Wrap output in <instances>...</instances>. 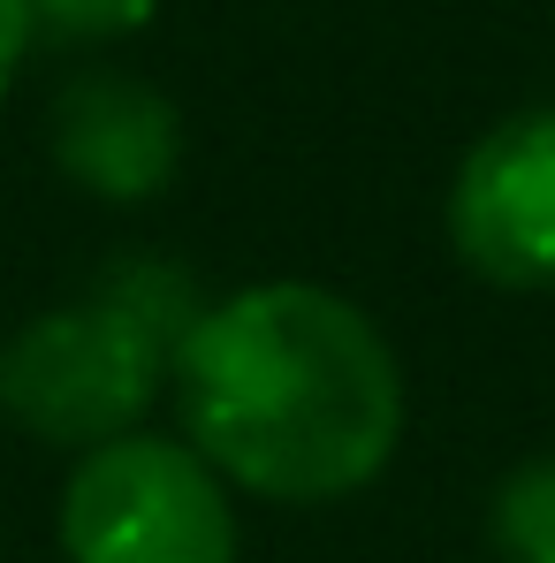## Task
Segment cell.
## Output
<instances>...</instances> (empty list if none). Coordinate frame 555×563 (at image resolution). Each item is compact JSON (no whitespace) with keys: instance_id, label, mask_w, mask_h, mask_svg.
Here are the masks:
<instances>
[{"instance_id":"6","label":"cell","mask_w":555,"mask_h":563,"mask_svg":"<svg viewBox=\"0 0 555 563\" xmlns=\"http://www.w3.org/2000/svg\"><path fill=\"white\" fill-rule=\"evenodd\" d=\"M487 541L502 563H555V457H525L495 479Z\"/></svg>"},{"instance_id":"7","label":"cell","mask_w":555,"mask_h":563,"mask_svg":"<svg viewBox=\"0 0 555 563\" xmlns=\"http://www.w3.org/2000/svg\"><path fill=\"white\" fill-rule=\"evenodd\" d=\"M160 15V0H31V23L54 38H130Z\"/></svg>"},{"instance_id":"2","label":"cell","mask_w":555,"mask_h":563,"mask_svg":"<svg viewBox=\"0 0 555 563\" xmlns=\"http://www.w3.org/2000/svg\"><path fill=\"white\" fill-rule=\"evenodd\" d=\"M206 297L168 260H122L99 275L92 297L23 320L0 351V411L54 442V450H107L137 434L160 380L176 374Z\"/></svg>"},{"instance_id":"3","label":"cell","mask_w":555,"mask_h":563,"mask_svg":"<svg viewBox=\"0 0 555 563\" xmlns=\"http://www.w3.org/2000/svg\"><path fill=\"white\" fill-rule=\"evenodd\" d=\"M69 563H236V510L190 442L122 434L62 487Z\"/></svg>"},{"instance_id":"1","label":"cell","mask_w":555,"mask_h":563,"mask_svg":"<svg viewBox=\"0 0 555 563\" xmlns=\"http://www.w3.org/2000/svg\"><path fill=\"white\" fill-rule=\"evenodd\" d=\"M184 434L221 487L267 503L366 495L403 442V374L343 289L252 282L176 351Z\"/></svg>"},{"instance_id":"5","label":"cell","mask_w":555,"mask_h":563,"mask_svg":"<svg viewBox=\"0 0 555 563\" xmlns=\"http://www.w3.org/2000/svg\"><path fill=\"white\" fill-rule=\"evenodd\" d=\"M54 161L107 206H145L184 168V114L137 77L92 69L54 99Z\"/></svg>"},{"instance_id":"4","label":"cell","mask_w":555,"mask_h":563,"mask_svg":"<svg viewBox=\"0 0 555 563\" xmlns=\"http://www.w3.org/2000/svg\"><path fill=\"white\" fill-rule=\"evenodd\" d=\"M442 221L479 282L555 289V107H518L471 137Z\"/></svg>"},{"instance_id":"8","label":"cell","mask_w":555,"mask_h":563,"mask_svg":"<svg viewBox=\"0 0 555 563\" xmlns=\"http://www.w3.org/2000/svg\"><path fill=\"white\" fill-rule=\"evenodd\" d=\"M31 0H0V92L15 85V69H23V54H31Z\"/></svg>"}]
</instances>
